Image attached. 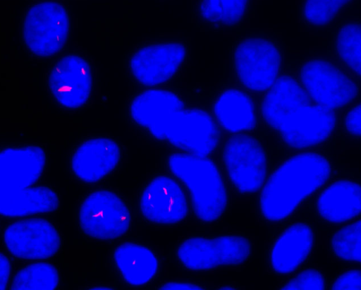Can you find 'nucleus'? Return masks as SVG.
Returning <instances> with one entry per match:
<instances>
[{"label": "nucleus", "mask_w": 361, "mask_h": 290, "mask_svg": "<svg viewBox=\"0 0 361 290\" xmlns=\"http://www.w3.org/2000/svg\"><path fill=\"white\" fill-rule=\"evenodd\" d=\"M114 258L122 277L130 285L147 284L158 270V260L154 253L140 244H121L115 250Z\"/></svg>", "instance_id": "nucleus-19"}, {"label": "nucleus", "mask_w": 361, "mask_h": 290, "mask_svg": "<svg viewBox=\"0 0 361 290\" xmlns=\"http://www.w3.org/2000/svg\"><path fill=\"white\" fill-rule=\"evenodd\" d=\"M183 108V102L174 93L151 89L134 99L130 105V114L137 123L149 130Z\"/></svg>", "instance_id": "nucleus-20"}, {"label": "nucleus", "mask_w": 361, "mask_h": 290, "mask_svg": "<svg viewBox=\"0 0 361 290\" xmlns=\"http://www.w3.org/2000/svg\"><path fill=\"white\" fill-rule=\"evenodd\" d=\"M5 245L14 256L29 260L46 259L60 247L56 229L42 219L21 220L11 224L4 235Z\"/></svg>", "instance_id": "nucleus-11"}, {"label": "nucleus", "mask_w": 361, "mask_h": 290, "mask_svg": "<svg viewBox=\"0 0 361 290\" xmlns=\"http://www.w3.org/2000/svg\"><path fill=\"white\" fill-rule=\"evenodd\" d=\"M78 219L82 230L88 236L110 240L120 237L128 231L130 214L116 194L100 190L92 192L84 200Z\"/></svg>", "instance_id": "nucleus-7"}, {"label": "nucleus", "mask_w": 361, "mask_h": 290, "mask_svg": "<svg viewBox=\"0 0 361 290\" xmlns=\"http://www.w3.org/2000/svg\"><path fill=\"white\" fill-rule=\"evenodd\" d=\"M313 243L310 228L304 224L289 226L277 239L271 252L274 270L281 274L294 270L309 254Z\"/></svg>", "instance_id": "nucleus-17"}, {"label": "nucleus", "mask_w": 361, "mask_h": 290, "mask_svg": "<svg viewBox=\"0 0 361 290\" xmlns=\"http://www.w3.org/2000/svg\"><path fill=\"white\" fill-rule=\"evenodd\" d=\"M329 174V164L320 155L305 152L291 157L274 171L262 191L263 215L271 221L285 218Z\"/></svg>", "instance_id": "nucleus-2"}, {"label": "nucleus", "mask_w": 361, "mask_h": 290, "mask_svg": "<svg viewBox=\"0 0 361 290\" xmlns=\"http://www.w3.org/2000/svg\"><path fill=\"white\" fill-rule=\"evenodd\" d=\"M317 209L325 219L343 222L357 216L361 209L360 186L348 181H336L319 197Z\"/></svg>", "instance_id": "nucleus-18"}, {"label": "nucleus", "mask_w": 361, "mask_h": 290, "mask_svg": "<svg viewBox=\"0 0 361 290\" xmlns=\"http://www.w3.org/2000/svg\"><path fill=\"white\" fill-rule=\"evenodd\" d=\"M224 160L230 179L242 193L257 191L266 175V159L259 144L252 138L236 135L224 148Z\"/></svg>", "instance_id": "nucleus-9"}, {"label": "nucleus", "mask_w": 361, "mask_h": 290, "mask_svg": "<svg viewBox=\"0 0 361 290\" xmlns=\"http://www.w3.org/2000/svg\"><path fill=\"white\" fill-rule=\"evenodd\" d=\"M92 289H111L109 287H106V286H97V287H93Z\"/></svg>", "instance_id": "nucleus-33"}, {"label": "nucleus", "mask_w": 361, "mask_h": 290, "mask_svg": "<svg viewBox=\"0 0 361 290\" xmlns=\"http://www.w3.org/2000/svg\"><path fill=\"white\" fill-rule=\"evenodd\" d=\"M120 149L107 138H95L81 144L73 154L71 167L82 181L94 183L109 174L118 164Z\"/></svg>", "instance_id": "nucleus-16"}, {"label": "nucleus", "mask_w": 361, "mask_h": 290, "mask_svg": "<svg viewBox=\"0 0 361 290\" xmlns=\"http://www.w3.org/2000/svg\"><path fill=\"white\" fill-rule=\"evenodd\" d=\"M360 222L351 223L333 236L331 246L336 255L351 262L360 261Z\"/></svg>", "instance_id": "nucleus-26"}, {"label": "nucleus", "mask_w": 361, "mask_h": 290, "mask_svg": "<svg viewBox=\"0 0 361 290\" xmlns=\"http://www.w3.org/2000/svg\"><path fill=\"white\" fill-rule=\"evenodd\" d=\"M250 250L249 241L243 236H196L185 239L178 246L177 256L188 270L203 271L240 264L249 257Z\"/></svg>", "instance_id": "nucleus-5"}, {"label": "nucleus", "mask_w": 361, "mask_h": 290, "mask_svg": "<svg viewBox=\"0 0 361 290\" xmlns=\"http://www.w3.org/2000/svg\"><path fill=\"white\" fill-rule=\"evenodd\" d=\"M11 265L8 260L0 253V290L5 289L10 276Z\"/></svg>", "instance_id": "nucleus-31"}, {"label": "nucleus", "mask_w": 361, "mask_h": 290, "mask_svg": "<svg viewBox=\"0 0 361 290\" xmlns=\"http://www.w3.org/2000/svg\"><path fill=\"white\" fill-rule=\"evenodd\" d=\"M155 138L200 157L216 147L219 131L212 117L200 109H180L149 129Z\"/></svg>", "instance_id": "nucleus-4"}, {"label": "nucleus", "mask_w": 361, "mask_h": 290, "mask_svg": "<svg viewBox=\"0 0 361 290\" xmlns=\"http://www.w3.org/2000/svg\"><path fill=\"white\" fill-rule=\"evenodd\" d=\"M214 111L221 125L229 131L250 130L255 125L253 104L241 91L224 92L216 101Z\"/></svg>", "instance_id": "nucleus-22"}, {"label": "nucleus", "mask_w": 361, "mask_h": 290, "mask_svg": "<svg viewBox=\"0 0 361 290\" xmlns=\"http://www.w3.org/2000/svg\"><path fill=\"white\" fill-rule=\"evenodd\" d=\"M162 290H199L202 286L195 284L182 282H171L164 284L159 287Z\"/></svg>", "instance_id": "nucleus-32"}, {"label": "nucleus", "mask_w": 361, "mask_h": 290, "mask_svg": "<svg viewBox=\"0 0 361 290\" xmlns=\"http://www.w3.org/2000/svg\"><path fill=\"white\" fill-rule=\"evenodd\" d=\"M360 26L358 23L345 25L338 32L336 47L345 65L357 75L360 74Z\"/></svg>", "instance_id": "nucleus-25"}, {"label": "nucleus", "mask_w": 361, "mask_h": 290, "mask_svg": "<svg viewBox=\"0 0 361 290\" xmlns=\"http://www.w3.org/2000/svg\"><path fill=\"white\" fill-rule=\"evenodd\" d=\"M140 208L148 221L173 224L182 221L188 213V203L180 186L172 178L159 176L142 193Z\"/></svg>", "instance_id": "nucleus-12"}, {"label": "nucleus", "mask_w": 361, "mask_h": 290, "mask_svg": "<svg viewBox=\"0 0 361 290\" xmlns=\"http://www.w3.org/2000/svg\"><path fill=\"white\" fill-rule=\"evenodd\" d=\"M49 89L56 99L63 91L61 105L76 109L89 99L92 89V77L87 62L77 55H67L53 66L49 76Z\"/></svg>", "instance_id": "nucleus-14"}, {"label": "nucleus", "mask_w": 361, "mask_h": 290, "mask_svg": "<svg viewBox=\"0 0 361 290\" xmlns=\"http://www.w3.org/2000/svg\"><path fill=\"white\" fill-rule=\"evenodd\" d=\"M360 272L359 270H353L340 276L333 284L331 289L360 290Z\"/></svg>", "instance_id": "nucleus-29"}, {"label": "nucleus", "mask_w": 361, "mask_h": 290, "mask_svg": "<svg viewBox=\"0 0 361 290\" xmlns=\"http://www.w3.org/2000/svg\"><path fill=\"white\" fill-rule=\"evenodd\" d=\"M324 279L318 271L307 270L288 282L281 289H324Z\"/></svg>", "instance_id": "nucleus-28"}, {"label": "nucleus", "mask_w": 361, "mask_h": 290, "mask_svg": "<svg viewBox=\"0 0 361 290\" xmlns=\"http://www.w3.org/2000/svg\"><path fill=\"white\" fill-rule=\"evenodd\" d=\"M305 90L318 104L331 109L350 102L357 94L354 81L333 64L312 60L300 73Z\"/></svg>", "instance_id": "nucleus-8"}, {"label": "nucleus", "mask_w": 361, "mask_h": 290, "mask_svg": "<svg viewBox=\"0 0 361 290\" xmlns=\"http://www.w3.org/2000/svg\"><path fill=\"white\" fill-rule=\"evenodd\" d=\"M59 284V274L51 265L38 262L20 270L11 286L13 290H53Z\"/></svg>", "instance_id": "nucleus-23"}, {"label": "nucleus", "mask_w": 361, "mask_h": 290, "mask_svg": "<svg viewBox=\"0 0 361 290\" xmlns=\"http://www.w3.org/2000/svg\"><path fill=\"white\" fill-rule=\"evenodd\" d=\"M266 121L290 146L305 148L324 141L332 132V109L317 103L294 79H278L262 103Z\"/></svg>", "instance_id": "nucleus-1"}, {"label": "nucleus", "mask_w": 361, "mask_h": 290, "mask_svg": "<svg viewBox=\"0 0 361 290\" xmlns=\"http://www.w3.org/2000/svg\"><path fill=\"white\" fill-rule=\"evenodd\" d=\"M45 155L38 147L6 150L0 152V194L31 186L44 167Z\"/></svg>", "instance_id": "nucleus-15"}, {"label": "nucleus", "mask_w": 361, "mask_h": 290, "mask_svg": "<svg viewBox=\"0 0 361 290\" xmlns=\"http://www.w3.org/2000/svg\"><path fill=\"white\" fill-rule=\"evenodd\" d=\"M59 198L54 191L44 186L26 187L0 194V215L25 216L54 210Z\"/></svg>", "instance_id": "nucleus-21"}, {"label": "nucleus", "mask_w": 361, "mask_h": 290, "mask_svg": "<svg viewBox=\"0 0 361 290\" xmlns=\"http://www.w3.org/2000/svg\"><path fill=\"white\" fill-rule=\"evenodd\" d=\"M178 42H162L141 48L131 57L130 69L135 78L145 86L166 82L178 71L185 56Z\"/></svg>", "instance_id": "nucleus-13"}, {"label": "nucleus", "mask_w": 361, "mask_h": 290, "mask_svg": "<svg viewBox=\"0 0 361 290\" xmlns=\"http://www.w3.org/2000/svg\"><path fill=\"white\" fill-rule=\"evenodd\" d=\"M248 0H203L202 16L209 21L223 25L236 23L243 16Z\"/></svg>", "instance_id": "nucleus-24"}, {"label": "nucleus", "mask_w": 361, "mask_h": 290, "mask_svg": "<svg viewBox=\"0 0 361 290\" xmlns=\"http://www.w3.org/2000/svg\"><path fill=\"white\" fill-rule=\"evenodd\" d=\"M68 30L69 18L63 6L54 1H43L27 11L23 35L27 47L33 54L49 57L62 48Z\"/></svg>", "instance_id": "nucleus-6"}, {"label": "nucleus", "mask_w": 361, "mask_h": 290, "mask_svg": "<svg viewBox=\"0 0 361 290\" xmlns=\"http://www.w3.org/2000/svg\"><path fill=\"white\" fill-rule=\"evenodd\" d=\"M234 64L242 83L254 91H264L276 82L280 56L276 47L262 39L246 40L234 53Z\"/></svg>", "instance_id": "nucleus-10"}, {"label": "nucleus", "mask_w": 361, "mask_h": 290, "mask_svg": "<svg viewBox=\"0 0 361 290\" xmlns=\"http://www.w3.org/2000/svg\"><path fill=\"white\" fill-rule=\"evenodd\" d=\"M345 126L353 135H360V105L355 106L345 116Z\"/></svg>", "instance_id": "nucleus-30"}, {"label": "nucleus", "mask_w": 361, "mask_h": 290, "mask_svg": "<svg viewBox=\"0 0 361 290\" xmlns=\"http://www.w3.org/2000/svg\"><path fill=\"white\" fill-rule=\"evenodd\" d=\"M350 1L305 0L303 8L304 16L313 25H324Z\"/></svg>", "instance_id": "nucleus-27"}, {"label": "nucleus", "mask_w": 361, "mask_h": 290, "mask_svg": "<svg viewBox=\"0 0 361 290\" xmlns=\"http://www.w3.org/2000/svg\"><path fill=\"white\" fill-rule=\"evenodd\" d=\"M168 164L189 191L196 216L205 222L218 219L226 207V193L215 164L206 157L187 152L172 154Z\"/></svg>", "instance_id": "nucleus-3"}]
</instances>
